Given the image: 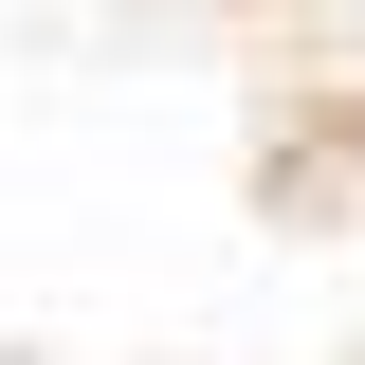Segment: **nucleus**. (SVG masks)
I'll list each match as a JSON object with an SVG mask.
<instances>
[]
</instances>
